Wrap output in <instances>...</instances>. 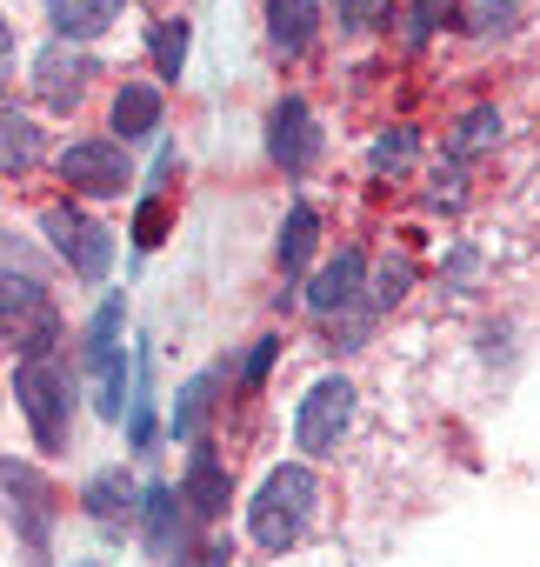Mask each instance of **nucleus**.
<instances>
[{"mask_svg": "<svg viewBox=\"0 0 540 567\" xmlns=\"http://www.w3.org/2000/svg\"><path fill=\"white\" fill-rule=\"evenodd\" d=\"M207 414H214V374H200V381H187L180 388V401H174V441H200V427H207Z\"/></svg>", "mask_w": 540, "mask_h": 567, "instance_id": "20", "label": "nucleus"}, {"mask_svg": "<svg viewBox=\"0 0 540 567\" xmlns=\"http://www.w3.org/2000/svg\"><path fill=\"white\" fill-rule=\"evenodd\" d=\"M180 501H187V514H194V520H220V514H227V501H233V481H227V467H220V454H214L207 441H194V454H187Z\"/></svg>", "mask_w": 540, "mask_h": 567, "instance_id": "10", "label": "nucleus"}, {"mask_svg": "<svg viewBox=\"0 0 540 567\" xmlns=\"http://www.w3.org/2000/svg\"><path fill=\"white\" fill-rule=\"evenodd\" d=\"M8 74H14V28L0 21V81H8Z\"/></svg>", "mask_w": 540, "mask_h": 567, "instance_id": "31", "label": "nucleus"}, {"mask_svg": "<svg viewBox=\"0 0 540 567\" xmlns=\"http://www.w3.org/2000/svg\"><path fill=\"white\" fill-rule=\"evenodd\" d=\"M154 434H160L154 401H147V388H134V401H127V441H134V447H154Z\"/></svg>", "mask_w": 540, "mask_h": 567, "instance_id": "27", "label": "nucleus"}, {"mask_svg": "<svg viewBox=\"0 0 540 567\" xmlns=\"http://www.w3.org/2000/svg\"><path fill=\"white\" fill-rule=\"evenodd\" d=\"M487 147H500V114L494 107H467L454 121V134H447V161H474Z\"/></svg>", "mask_w": 540, "mask_h": 567, "instance_id": "19", "label": "nucleus"}, {"mask_svg": "<svg viewBox=\"0 0 540 567\" xmlns=\"http://www.w3.org/2000/svg\"><path fill=\"white\" fill-rule=\"evenodd\" d=\"M0 487H8V507H14V520H21L28 547L41 554V547H48V520H54V487H48V481H34L28 467H8V461H0Z\"/></svg>", "mask_w": 540, "mask_h": 567, "instance_id": "11", "label": "nucleus"}, {"mask_svg": "<svg viewBox=\"0 0 540 567\" xmlns=\"http://www.w3.org/2000/svg\"><path fill=\"white\" fill-rule=\"evenodd\" d=\"M361 301H367V254H361V247H341V254L308 280V308L334 321V315H347V308H361Z\"/></svg>", "mask_w": 540, "mask_h": 567, "instance_id": "9", "label": "nucleus"}, {"mask_svg": "<svg viewBox=\"0 0 540 567\" xmlns=\"http://www.w3.org/2000/svg\"><path fill=\"white\" fill-rule=\"evenodd\" d=\"M180 527H187L180 494H174L167 481L141 487V534H147V547H154V554H174V547H180Z\"/></svg>", "mask_w": 540, "mask_h": 567, "instance_id": "16", "label": "nucleus"}, {"mask_svg": "<svg viewBox=\"0 0 540 567\" xmlns=\"http://www.w3.org/2000/svg\"><path fill=\"white\" fill-rule=\"evenodd\" d=\"M34 161H41V127L14 101H0V174H28Z\"/></svg>", "mask_w": 540, "mask_h": 567, "instance_id": "17", "label": "nucleus"}, {"mask_svg": "<svg viewBox=\"0 0 540 567\" xmlns=\"http://www.w3.org/2000/svg\"><path fill=\"white\" fill-rule=\"evenodd\" d=\"M87 81H94V61H87L81 41H48V48L34 54V94H41L48 107H74V101L87 94Z\"/></svg>", "mask_w": 540, "mask_h": 567, "instance_id": "8", "label": "nucleus"}, {"mask_svg": "<svg viewBox=\"0 0 540 567\" xmlns=\"http://www.w3.org/2000/svg\"><path fill=\"white\" fill-rule=\"evenodd\" d=\"M414 154H420V134H414V127H387V134L374 141V167H381V174H401Z\"/></svg>", "mask_w": 540, "mask_h": 567, "instance_id": "24", "label": "nucleus"}, {"mask_svg": "<svg viewBox=\"0 0 540 567\" xmlns=\"http://www.w3.org/2000/svg\"><path fill=\"white\" fill-rule=\"evenodd\" d=\"M174 567H233V547H227V540H200V547L180 554Z\"/></svg>", "mask_w": 540, "mask_h": 567, "instance_id": "30", "label": "nucleus"}, {"mask_svg": "<svg viewBox=\"0 0 540 567\" xmlns=\"http://www.w3.org/2000/svg\"><path fill=\"white\" fill-rule=\"evenodd\" d=\"M81 507H87L101 527H121V520H134V514H141V487H134L121 467H101V474L81 487Z\"/></svg>", "mask_w": 540, "mask_h": 567, "instance_id": "13", "label": "nucleus"}, {"mask_svg": "<svg viewBox=\"0 0 540 567\" xmlns=\"http://www.w3.org/2000/svg\"><path fill=\"white\" fill-rule=\"evenodd\" d=\"M314 34H321V0H267V41H274V54H308Z\"/></svg>", "mask_w": 540, "mask_h": 567, "instance_id": "12", "label": "nucleus"}, {"mask_svg": "<svg viewBox=\"0 0 540 567\" xmlns=\"http://www.w3.org/2000/svg\"><path fill=\"white\" fill-rule=\"evenodd\" d=\"M314 501H321L314 467L288 461V467H274V474L253 487V501H247V534H253L267 554H288V547L301 540V527L314 520Z\"/></svg>", "mask_w": 540, "mask_h": 567, "instance_id": "1", "label": "nucleus"}, {"mask_svg": "<svg viewBox=\"0 0 540 567\" xmlns=\"http://www.w3.org/2000/svg\"><path fill=\"white\" fill-rule=\"evenodd\" d=\"M61 181L74 194H121L134 181V167H127V147L121 141H74L61 154Z\"/></svg>", "mask_w": 540, "mask_h": 567, "instance_id": "7", "label": "nucleus"}, {"mask_svg": "<svg viewBox=\"0 0 540 567\" xmlns=\"http://www.w3.org/2000/svg\"><path fill=\"white\" fill-rule=\"evenodd\" d=\"M274 361H281V334H260V341H253V354L240 361V388H260Z\"/></svg>", "mask_w": 540, "mask_h": 567, "instance_id": "28", "label": "nucleus"}, {"mask_svg": "<svg viewBox=\"0 0 540 567\" xmlns=\"http://www.w3.org/2000/svg\"><path fill=\"white\" fill-rule=\"evenodd\" d=\"M314 247H321V214H314L308 200H294V207H288V227H281V247H274L281 274H301V267L314 260Z\"/></svg>", "mask_w": 540, "mask_h": 567, "instance_id": "18", "label": "nucleus"}, {"mask_svg": "<svg viewBox=\"0 0 540 567\" xmlns=\"http://www.w3.org/2000/svg\"><path fill=\"white\" fill-rule=\"evenodd\" d=\"M127 14V0H48V21L61 41H94Z\"/></svg>", "mask_w": 540, "mask_h": 567, "instance_id": "14", "label": "nucleus"}, {"mask_svg": "<svg viewBox=\"0 0 540 567\" xmlns=\"http://www.w3.org/2000/svg\"><path fill=\"white\" fill-rule=\"evenodd\" d=\"M160 234H167V200H160V194H147V200H141V214H134V240H141V247H160Z\"/></svg>", "mask_w": 540, "mask_h": 567, "instance_id": "29", "label": "nucleus"}, {"mask_svg": "<svg viewBox=\"0 0 540 567\" xmlns=\"http://www.w3.org/2000/svg\"><path fill=\"white\" fill-rule=\"evenodd\" d=\"M460 28L480 34V41L507 34V28H513V0H467V8H460Z\"/></svg>", "mask_w": 540, "mask_h": 567, "instance_id": "23", "label": "nucleus"}, {"mask_svg": "<svg viewBox=\"0 0 540 567\" xmlns=\"http://www.w3.org/2000/svg\"><path fill=\"white\" fill-rule=\"evenodd\" d=\"M114 141L127 147V141H147L154 127H160V87L154 81H127L121 94H114Z\"/></svg>", "mask_w": 540, "mask_h": 567, "instance_id": "15", "label": "nucleus"}, {"mask_svg": "<svg viewBox=\"0 0 540 567\" xmlns=\"http://www.w3.org/2000/svg\"><path fill=\"white\" fill-rule=\"evenodd\" d=\"M354 427V381L328 374L301 394V414H294V447L301 454H334Z\"/></svg>", "mask_w": 540, "mask_h": 567, "instance_id": "4", "label": "nucleus"}, {"mask_svg": "<svg viewBox=\"0 0 540 567\" xmlns=\"http://www.w3.org/2000/svg\"><path fill=\"white\" fill-rule=\"evenodd\" d=\"M407 288H414V260H401V254H394V260H381V267L367 274V308H374V315H387V308H401V301H407Z\"/></svg>", "mask_w": 540, "mask_h": 567, "instance_id": "21", "label": "nucleus"}, {"mask_svg": "<svg viewBox=\"0 0 540 567\" xmlns=\"http://www.w3.org/2000/svg\"><path fill=\"white\" fill-rule=\"evenodd\" d=\"M267 154H274L281 174H308L314 154H321V127H314V107L308 101H274L267 107Z\"/></svg>", "mask_w": 540, "mask_h": 567, "instance_id": "6", "label": "nucleus"}, {"mask_svg": "<svg viewBox=\"0 0 540 567\" xmlns=\"http://www.w3.org/2000/svg\"><path fill=\"white\" fill-rule=\"evenodd\" d=\"M394 8H401V0H341V28L347 34H374V28L394 21Z\"/></svg>", "mask_w": 540, "mask_h": 567, "instance_id": "25", "label": "nucleus"}, {"mask_svg": "<svg viewBox=\"0 0 540 567\" xmlns=\"http://www.w3.org/2000/svg\"><path fill=\"white\" fill-rule=\"evenodd\" d=\"M454 14V0H414L407 8V48H427V34Z\"/></svg>", "mask_w": 540, "mask_h": 567, "instance_id": "26", "label": "nucleus"}, {"mask_svg": "<svg viewBox=\"0 0 540 567\" xmlns=\"http://www.w3.org/2000/svg\"><path fill=\"white\" fill-rule=\"evenodd\" d=\"M74 567H101V560H74Z\"/></svg>", "mask_w": 540, "mask_h": 567, "instance_id": "32", "label": "nucleus"}, {"mask_svg": "<svg viewBox=\"0 0 540 567\" xmlns=\"http://www.w3.org/2000/svg\"><path fill=\"white\" fill-rule=\"evenodd\" d=\"M0 341H21V354H54L61 321L34 274H0Z\"/></svg>", "mask_w": 540, "mask_h": 567, "instance_id": "3", "label": "nucleus"}, {"mask_svg": "<svg viewBox=\"0 0 540 567\" xmlns=\"http://www.w3.org/2000/svg\"><path fill=\"white\" fill-rule=\"evenodd\" d=\"M180 68H187V21L174 14V21L154 28V74L160 81H180Z\"/></svg>", "mask_w": 540, "mask_h": 567, "instance_id": "22", "label": "nucleus"}, {"mask_svg": "<svg viewBox=\"0 0 540 567\" xmlns=\"http://www.w3.org/2000/svg\"><path fill=\"white\" fill-rule=\"evenodd\" d=\"M14 401L34 427L41 447H61L68 441V421H74V394H68V374L54 368V354H28L14 368Z\"/></svg>", "mask_w": 540, "mask_h": 567, "instance_id": "2", "label": "nucleus"}, {"mask_svg": "<svg viewBox=\"0 0 540 567\" xmlns=\"http://www.w3.org/2000/svg\"><path fill=\"white\" fill-rule=\"evenodd\" d=\"M41 227H48V240H54V254L74 267V280H107V260H114V234L94 220V214H81V207H48L41 214Z\"/></svg>", "mask_w": 540, "mask_h": 567, "instance_id": "5", "label": "nucleus"}]
</instances>
